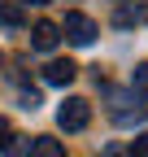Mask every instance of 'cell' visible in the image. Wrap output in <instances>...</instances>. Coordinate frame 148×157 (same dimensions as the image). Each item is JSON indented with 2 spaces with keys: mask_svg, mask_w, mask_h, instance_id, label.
<instances>
[{
  "mask_svg": "<svg viewBox=\"0 0 148 157\" xmlns=\"http://www.w3.org/2000/svg\"><path fill=\"white\" fill-rule=\"evenodd\" d=\"M61 35L70 39V44H79V48H87L91 39H96V22H91L87 13H65V22H61Z\"/></svg>",
  "mask_w": 148,
  "mask_h": 157,
  "instance_id": "2",
  "label": "cell"
},
{
  "mask_svg": "<svg viewBox=\"0 0 148 157\" xmlns=\"http://www.w3.org/2000/svg\"><path fill=\"white\" fill-rule=\"evenodd\" d=\"M31 157H65V144L52 135H35L31 140Z\"/></svg>",
  "mask_w": 148,
  "mask_h": 157,
  "instance_id": "5",
  "label": "cell"
},
{
  "mask_svg": "<svg viewBox=\"0 0 148 157\" xmlns=\"http://www.w3.org/2000/svg\"><path fill=\"white\" fill-rule=\"evenodd\" d=\"M0 153L5 157H31V140L26 135H9V140H0Z\"/></svg>",
  "mask_w": 148,
  "mask_h": 157,
  "instance_id": "7",
  "label": "cell"
},
{
  "mask_svg": "<svg viewBox=\"0 0 148 157\" xmlns=\"http://www.w3.org/2000/svg\"><path fill=\"white\" fill-rule=\"evenodd\" d=\"M105 157H126V153H122L118 144H109V148H105Z\"/></svg>",
  "mask_w": 148,
  "mask_h": 157,
  "instance_id": "10",
  "label": "cell"
},
{
  "mask_svg": "<svg viewBox=\"0 0 148 157\" xmlns=\"http://www.w3.org/2000/svg\"><path fill=\"white\" fill-rule=\"evenodd\" d=\"M126 157H148V131H139L135 140H131V148H126Z\"/></svg>",
  "mask_w": 148,
  "mask_h": 157,
  "instance_id": "9",
  "label": "cell"
},
{
  "mask_svg": "<svg viewBox=\"0 0 148 157\" xmlns=\"http://www.w3.org/2000/svg\"><path fill=\"white\" fill-rule=\"evenodd\" d=\"M87 122H91V105L83 101V96H70V101L57 109V127L61 131H83Z\"/></svg>",
  "mask_w": 148,
  "mask_h": 157,
  "instance_id": "1",
  "label": "cell"
},
{
  "mask_svg": "<svg viewBox=\"0 0 148 157\" xmlns=\"http://www.w3.org/2000/svg\"><path fill=\"white\" fill-rule=\"evenodd\" d=\"M61 44V26L57 22H35V31H31V48L35 52H52Z\"/></svg>",
  "mask_w": 148,
  "mask_h": 157,
  "instance_id": "3",
  "label": "cell"
},
{
  "mask_svg": "<svg viewBox=\"0 0 148 157\" xmlns=\"http://www.w3.org/2000/svg\"><path fill=\"white\" fill-rule=\"evenodd\" d=\"M22 22H26V13H22V0H0V26L17 31Z\"/></svg>",
  "mask_w": 148,
  "mask_h": 157,
  "instance_id": "6",
  "label": "cell"
},
{
  "mask_svg": "<svg viewBox=\"0 0 148 157\" xmlns=\"http://www.w3.org/2000/svg\"><path fill=\"white\" fill-rule=\"evenodd\" d=\"M74 74H79V66H74V61H48V66H44V83H52V87H70Z\"/></svg>",
  "mask_w": 148,
  "mask_h": 157,
  "instance_id": "4",
  "label": "cell"
},
{
  "mask_svg": "<svg viewBox=\"0 0 148 157\" xmlns=\"http://www.w3.org/2000/svg\"><path fill=\"white\" fill-rule=\"evenodd\" d=\"M131 92L148 101V61H139V66H135V74H131Z\"/></svg>",
  "mask_w": 148,
  "mask_h": 157,
  "instance_id": "8",
  "label": "cell"
}]
</instances>
